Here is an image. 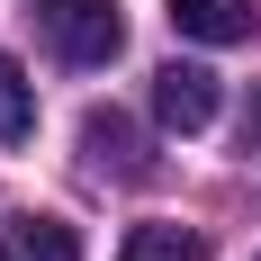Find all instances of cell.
Instances as JSON below:
<instances>
[{
    "label": "cell",
    "mask_w": 261,
    "mask_h": 261,
    "mask_svg": "<svg viewBox=\"0 0 261 261\" xmlns=\"http://www.w3.org/2000/svg\"><path fill=\"white\" fill-rule=\"evenodd\" d=\"M216 108H225V99H216V72H207V63H162V72H153V117L171 135L216 126Z\"/></svg>",
    "instance_id": "7a4b0ae2"
},
{
    "label": "cell",
    "mask_w": 261,
    "mask_h": 261,
    "mask_svg": "<svg viewBox=\"0 0 261 261\" xmlns=\"http://www.w3.org/2000/svg\"><path fill=\"white\" fill-rule=\"evenodd\" d=\"M27 18L45 27V45L81 72H99L126 54V18H117V0H27Z\"/></svg>",
    "instance_id": "6da1fadb"
},
{
    "label": "cell",
    "mask_w": 261,
    "mask_h": 261,
    "mask_svg": "<svg viewBox=\"0 0 261 261\" xmlns=\"http://www.w3.org/2000/svg\"><path fill=\"white\" fill-rule=\"evenodd\" d=\"M117 261H207V243L189 234V225H135Z\"/></svg>",
    "instance_id": "52a82bcc"
},
{
    "label": "cell",
    "mask_w": 261,
    "mask_h": 261,
    "mask_svg": "<svg viewBox=\"0 0 261 261\" xmlns=\"http://www.w3.org/2000/svg\"><path fill=\"white\" fill-rule=\"evenodd\" d=\"M243 153H261V90H252V108H243Z\"/></svg>",
    "instance_id": "ba28073f"
},
{
    "label": "cell",
    "mask_w": 261,
    "mask_h": 261,
    "mask_svg": "<svg viewBox=\"0 0 261 261\" xmlns=\"http://www.w3.org/2000/svg\"><path fill=\"white\" fill-rule=\"evenodd\" d=\"M81 162H90V180H144V171H153L135 117H117V108H90V117H81Z\"/></svg>",
    "instance_id": "3957f363"
},
{
    "label": "cell",
    "mask_w": 261,
    "mask_h": 261,
    "mask_svg": "<svg viewBox=\"0 0 261 261\" xmlns=\"http://www.w3.org/2000/svg\"><path fill=\"white\" fill-rule=\"evenodd\" d=\"M162 9L189 45H252V27H261L252 0H162Z\"/></svg>",
    "instance_id": "277c9868"
},
{
    "label": "cell",
    "mask_w": 261,
    "mask_h": 261,
    "mask_svg": "<svg viewBox=\"0 0 261 261\" xmlns=\"http://www.w3.org/2000/svg\"><path fill=\"white\" fill-rule=\"evenodd\" d=\"M27 135H36V81L18 54H0V144H27Z\"/></svg>",
    "instance_id": "8992f818"
},
{
    "label": "cell",
    "mask_w": 261,
    "mask_h": 261,
    "mask_svg": "<svg viewBox=\"0 0 261 261\" xmlns=\"http://www.w3.org/2000/svg\"><path fill=\"white\" fill-rule=\"evenodd\" d=\"M0 261H81V234L63 216H9L0 225Z\"/></svg>",
    "instance_id": "5b68a950"
}]
</instances>
